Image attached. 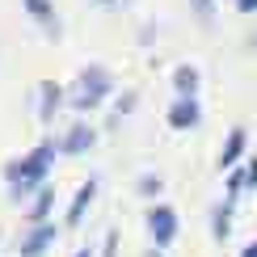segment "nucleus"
Listing matches in <instances>:
<instances>
[{
	"instance_id": "nucleus-8",
	"label": "nucleus",
	"mask_w": 257,
	"mask_h": 257,
	"mask_svg": "<svg viewBox=\"0 0 257 257\" xmlns=\"http://www.w3.org/2000/svg\"><path fill=\"white\" fill-rule=\"evenodd\" d=\"M240 156H244V131H240V126H232L228 139H223V148H219V160H215V165H219V169H232Z\"/></svg>"
},
{
	"instance_id": "nucleus-9",
	"label": "nucleus",
	"mask_w": 257,
	"mask_h": 257,
	"mask_svg": "<svg viewBox=\"0 0 257 257\" xmlns=\"http://www.w3.org/2000/svg\"><path fill=\"white\" fill-rule=\"evenodd\" d=\"M93 194H97V181H84V186L76 190V198H72V207H68V228H76V223L84 219V211H89V202H93Z\"/></svg>"
},
{
	"instance_id": "nucleus-10",
	"label": "nucleus",
	"mask_w": 257,
	"mask_h": 257,
	"mask_svg": "<svg viewBox=\"0 0 257 257\" xmlns=\"http://www.w3.org/2000/svg\"><path fill=\"white\" fill-rule=\"evenodd\" d=\"M26 13L38 21V26H47V34L55 38L59 34V17H55V9H51V0H26Z\"/></svg>"
},
{
	"instance_id": "nucleus-3",
	"label": "nucleus",
	"mask_w": 257,
	"mask_h": 257,
	"mask_svg": "<svg viewBox=\"0 0 257 257\" xmlns=\"http://www.w3.org/2000/svg\"><path fill=\"white\" fill-rule=\"evenodd\" d=\"M148 232H152L156 249L173 244V236H177V211L173 207H152V211H148Z\"/></svg>"
},
{
	"instance_id": "nucleus-1",
	"label": "nucleus",
	"mask_w": 257,
	"mask_h": 257,
	"mask_svg": "<svg viewBox=\"0 0 257 257\" xmlns=\"http://www.w3.org/2000/svg\"><path fill=\"white\" fill-rule=\"evenodd\" d=\"M55 156H59V144H38V148H34L30 156L13 160V165L5 169L9 186H13V202H17V198H26L30 190H42V177L51 173V165H55Z\"/></svg>"
},
{
	"instance_id": "nucleus-11",
	"label": "nucleus",
	"mask_w": 257,
	"mask_h": 257,
	"mask_svg": "<svg viewBox=\"0 0 257 257\" xmlns=\"http://www.w3.org/2000/svg\"><path fill=\"white\" fill-rule=\"evenodd\" d=\"M38 93H42V101H38V118H42V122H51V118H55V110L63 105V89H59L55 80H47Z\"/></svg>"
},
{
	"instance_id": "nucleus-20",
	"label": "nucleus",
	"mask_w": 257,
	"mask_h": 257,
	"mask_svg": "<svg viewBox=\"0 0 257 257\" xmlns=\"http://www.w3.org/2000/svg\"><path fill=\"white\" fill-rule=\"evenodd\" d=\"M76 257H93V253H89V249H80V253H76Z\"/></svg>"
},
{
	"instance_id": "nucleus-22",
	"label": "nucleus",
	"mask_w": 257,
	"mask_h": 257,
	"mask_svg": "<svg viewBox=\"0 0 257 257\" xmlns=\"http://www.w3.org/2000/svg\"><path fill=\"white\" fill-rule=\"evenodd\" d=\"M148 257H160V249H156V253H148Z\"/></svg>"
},
{
	"instance_id": "nucleus-7",
	"label": "nucleus",
	"mask_w": 257,
	"mask_h": 257,
	"mask_svg": "<svg viewBox=\"0 0 257 257\" xmlns=\"http://www.w3.org/2000/svg\"><path fill=\"white\" fill-rule=\"evenodd\" d=\"M236 198L240 194H228V190H223V202L215 207V215H211V232H215V240H223L232 232V211H236Z\"/></svg>"
},
{
	"instance_id": "nucleus-12",
	"label": "nucleus",
	"mask_w": 257,
	"mask_h": 257,
	"mask_svg": "<svg viewBox=\"0 0 257 257\" xmlns=\"http://www.w3.org/2000/svg\"><path fill=\"white\" fill-rule=\"evenodd\" d=\"M173 89L177 97H198V68H190V63L173 68Z\"/></svg>"
},
{
	"instance_id": "nucleus-14",
	"label": "nucleus",
	"mask_w": 257,
	"mask_h": 257,
	"mask_svg": "<svg viewBox=\"0 0 257 257\" xmlns=\"http://www.w3.org/2000/svg\"><path fill=\"white\" fill-rule=\"evenodd\" d=\"M190 9L198 21H215V0H190Z\"/></svg>"
},
{
	"instance_id": "nucleus-19",
	"label": "nucleus",
	"mask_w": 257,
	"mask_h": 257,
	"mask_svg": "<svg viewBox=\"0 0 257 257\" xmlns=\"http://www.w3.org/2000/svg\"><path fill=\"white\" fill-rule=\"evenodd\" d=\"M240 257H257V240H253V244H244V249H240Z\"/></svg>"
},
{
	"instance_id": "nucleus-16",
	"label": "nucleus",
	"mask_w": 257,
	"mask_h": 257,
	"mask_svg": "<svg viewBox=\"0 0 257 257\" xmlns=\"http://www.w3.org/2000/svg\"><path fill=\"white\" fill-rule=\"evenodd\" d=\"M244 186H253V190H257V156L244 165Z\"/></svg>"
},
{
	"instance_id": "nucleus-5",
	"label": "nucleus",
	"mask_w": 257,
	"mask_h": 257,
	"mask_svg": "<svg viewBox=\"0 0 257 257\" xmlns=\"http://www.w3.org/2000/svg\"><path fill=\"white\" fill-rule=\"evenodd\" d=\"M51 244H55V223H51V219L47 223H34V232L21 240V257H42Z\"/></svg>"
},
{
	"instance_id": "nucleus-21",
	"label": "nucleus",
	"mask_w": 257,
	"mask_h": 257,
	"mask_svg": "<svg viewBox=\"0 0 257 257\" xmlns=\"http://www.w3.org/2000/svg\"><path fill=\"white\" fill-rule=\"evenodd\" d=\"M97 5H114V0H97Z\"/></svg>"
},
{
	"instance_id": "nucleus-6",
	"label": "nucleus",
	"mask_w": 257,
	"mask_h": 257,
	"mask_svg": "<svg viewBox=\"0 0 257 257\" xmlns=\"http://www.w3.org/2000/svg\"><path fill=\"white\" fill-rule=\"evenodd\" d=\"M93 139H97V131L80 122V126H72V131L59 139V152L63 156H80V152H89V148H93Z\"/></svg>"
},
{
	"instance_id": "nucleus-17",
	"label": "nucleus",
	"mask_w": 257,
	"mask_h": 257,
	"mask_svg": "<svg viewBox=\"0 0 257 257\" xmlns=\"http://www.w3.org/2000/svg\"><path fill=\"white\" fill-rule=\"evenodd\" d=\"M114 249H118V232H110V236H105V249H101V257H114Z\"/></svg>"
},
{
	"instance_id": "nucleus-15",
	"label": "nucleus",
	"mask_w": 257,
	"mask_h": 257,
	"mask_svg": "<svg viewBox=\"0 0 257 257\" xmlns=\"http://www.w3.org/2000/svg\"><path fill=\"white\" fill-rule=\"evenodd\" d=\"M156 190H160V177H156V173H144V177H139V194H148V198H152Z\"/></svg>"
},
{
	"instance_id": "nucleus-4",
	"label": "nucleus",
	"mask_w": 257,
	"mask_h": 257,
	"mask_svg": "<svg viewBox=\"0 0 257 257\" xmlns=\"http://www.w3.org/2000/svg\"><path fill=\"white\" fill-rule=\"evenodd\" d=\"M202 122V110H198V97H177L169 105V126L173 131H194Z\"/></svg>"
},
{
	"instance_id": "nucleus-18",
	"label": "nucleus",
	"mask_w": 257,
	"mask_h": 257,
	"mask_svg": "<svg viewBox=\"0 0 257 257\" xmlns=\"http://www.w3.org/2000/svg\"><path fill=\"white\" fill-rule=\"evenodd\" d=\"M232 5H236L240 13H257V0H232Z\"/></svg>"
},
{
	"instance_id": "nucleus-13",
	"label": "nucleus",
	"mask_w": 257,
	"mask_h": 257,
	"mask_svg": "<svg viewBox=\"0 0 257 257\" xmlns=\"http://www.w3.org/2000/svg\"><path fill=\"white\" fill-rule=\"evenodd\" d=\"M51 207H55V190H51V186L34 190V202H30V219H34V223H47Z\"/></svg>"
},
{
	"instance_id": "nucleus-2",
	"label": "nucleus",
	"mask_w": 257,
	"mask_h": 257,
	"mask_svg": "<svg viewBox=\"0 0 257 257\" xmlns=\"http://www.w3.org/2000/svg\"><path fill=\"white\" fill-rule=\"evenodd\" d=\"M114 93V80H110V72L101 68V63H89V68L80 72V80H76V93H72V105L76 110H97V105L105 101Z\"/></svg>"
}]
</instances>
